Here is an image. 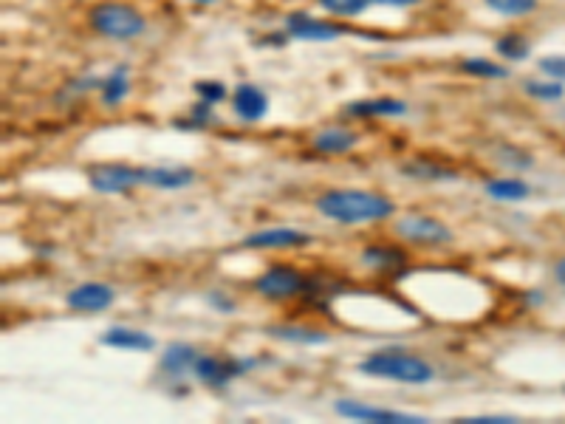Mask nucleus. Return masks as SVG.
I'll return each instance as SVG.
<instances>
[{
    "mask_svg": "<svg viewBox=\"0 0 565 424\" xmlns=\"http://www.w3.org/2000/svg\"><path fill=\"white\" fill-rule=\"evenodd\" d=\"M317 210L337 224H376L396 212V204L371 190H328L317 198Z\"/></svg>",
    "mask_w": 565,
    "mask_h": 424,
    "instance_id": "1",
    "label": "nucleus"
},
{
    "mask_svg": "<svg viewBox=\"0 0 565 424\" xmlns=\"http://www.w3.org/2000/svg\"><path fill=\"white\" fill-rule=\"evenodd\" d=\"M359 371L376 379L404 382V385H427L436 376V368L427 359L410 351H376L359 362Z\"/></svg>",
    "mask_w": 565,
    "mask_h": 424,
    "instance_id": "2",
    "label": "nucleus"
},
{
    "mask_svg": "<svg viewBox=\"0 0 565 424\" xmlns=\"http://www.w3.org/2000/svg\"><path fill=\"white\" fill-rule=\"evenodd\" d=\"M91 26L111 40H133L145 32V17L125 3H99L91 9Z\"/></svg>",
    "mask_w": 565,
    "mask_h": 424,
    "instance_id": "3",
    "label": "nucleus"
},
{
    "mask_svg": "<svg viewBox=\"0 0 565 424\" xmlns=\"http://www.w3.org/2000/svg\"><path fill=\"white\" fill-rule=\"evenodd\" d=\"M393 229H396L399 238L416 246H441L450 244L452 238H455L452 229L444 221L433 218V215H404V218L396 221Z\"/></svg>",
    "mask_w": 565,
    "mask_h": 424,
    "instance_id": "4",
    "label": "nucleus"
},
{
    "mask_svg": "<svg viewBox=\"0 0 565 424\" xmlns=\"http://www.w3.org/2000/svg\"><path fill=\"white\" fill-rule=\"evenodd\" d=\"M249 368H255V359L235 357H198L193 365L195 379H201L210 388H224L232 379L243 376Z\"/></svg>",
    "mask_w": 565,
    "mask_h": 424,
    "instance_id": "5",
    "label": "nucleus"
},
{
    "mask_svg": "<svg viewBox=\"0 0 565 424\" xmlns=\"http://www.w3.org/2000/svg\"><path fill=\"white\" fill-rule=\"evenodd\" d=\"M88 181L97 193H128L133 187L145 184V167L130 164H102L88 173Z\"/></svg>",
    "mask_w": 565,
    "mask_h": 424,
    "instance_id": "6",
    "label": "nucleus"
},
{
    "mask_svg": "<svg viewBox=\"0 0 565 424\" xmlns=\"http://www.w3.org/2000/svg\"><path fill=\"white\" fill-rule=\"evenodd\" d=\"M306 278L297 272V269H291V266H272L269 272H263L255 283V289H258L263 297H269V300H289V297H297V294L306 292Z\"/></svg>",
    "mask_w": 565,
    "mask_h": 424,
    "instance_id": "7",
    "label": "nucleus"
},
{
    "mask_svg": "<svg viewBox=\"0 0 565 424\" xmlns=\"http://www.w3.org/2000/svg\"><path fill=\"white\" fill-rule=\"evenodd\" d=\"M337 413L351 419V422H373V424H424V416H413V413H402V410H385V408H371V405H362V402H348V399H339Z\"/></svg>",
    "mask_w": 565,
    "mask_h": 424,
    "instance_id": "8",
    "label": "nucleus"
},
{
    "mask_svg": "<svg viewBox=\"0 0 565 424\" xmlns=\"http://www.w3.org/2000/svg\"><path fill=\"white\" fill-rule=\"evenodd\" d=\"M116 300V292H113L108 283H82L77 289H71L65 303L68 309L74 311H85V314H97V311H105Z\"/></svg>",
    "mask_w": 565,
    "mask_h": 424,
    "instance_id": "9",
    "label": "nucleus"
},
{
    "mask_svg": "<svg viewBox=\"0 0 565 424\" xmlns=\"http://www.w3.org/2000/svg\"><path fill=\"white\" fill-rule=\"evenodd\" d=\"M311 238L306 232L291 227H272V229H260V232H252L243 238V246L249 249H294V246H306Z\"/></svg>",
    "mask_w": 565,
    "mask_h": 424,
    "instance_id": "10",
    "label": "nucleus"
},
{
    "mask_svg": "<svg viewBox=\"0 0 565 424\" xmlns=\"http://www.w3.org/2000/svg\"><path fill=\"white\" fill-rule=\"evenodd\" d=\"M291 37L297 40H311V43H325V40H337L339 34H345L342 26H334V23H325V20H314V17L303 15V12H294L286 20Z\"/></svg>",
    "mask_w": 565,
    "mask_h": 424,
    "instance_id": "11",
    "label": "nucleus"
},
{
    "mask_svg": "<svg viewBox=\"0 0 565 424\" xmlns=\"http://www.w3.org/2000/svg\"><path fill=\"white\" fill-rule=\"evenodd\" d=\"M232 108H235V114L241 116L243 122H258L269 111V97L260 91L258 85L243 82V85H238L235 97H232Z\"/></svg>",
    "mask_w": 565,
    "mask_h": 424,
    "instance_id": "12",
    "label": "nucleus"
},
{
    "mask_svg": "<svg viewBox=\"0 0 565 424\" xmlns=\"http://www.w3.org/2000/svg\"><path fill=\"white\" fill-rule=\"evenodd\" d=\"M99 343L111 345V348H125V351H153V348H156V340H153L150 334L122 326L108 328Z\"/></svg>",
    "mask_w": 565,
    "mask_h": 424,
    "instance_id": "13",
    "label": "nucleus"
},
{
    "mask_svg": "<svg viewBox=\"0 0 565 424\" xmlns=\"http://www.w3.org/2000/svg\"><path fill=\"white\" fill-rule=\"evenodd\" d=\"M195 173L190 167H145V184L159 190H181L193 184Z\"/></svg>",
    "mask_w": 565,
    "mask_h": 424,
    "instance_id": "14",
    "label": "nucleus"
},
{
    "mask_svg": "<svg viewBox=\"0 0 565 424\" xmlns=\"http://www.w3.org/2000/svg\"><path fill=\"white\" fill-rule=\"evenodd\" d=\"M356 142H359V136L345 131V128H323V131L314 136L311 145H314L317 153H325V156H342L351 147H356Z\"/></svg>",
    "mask_w": 565,
    "mask_h": 424,
    "instance_id": "15",
    "label": "nucleus"
},
{
    "mask_svg": "<svg viewBox=\"0 0 565 424\" xmlns=\"http://www.w3.org/2000/svg\"><path fill=\"white\" fill-rule=\"evenodd\" d=\"M348 116H402L407 114V105L399 102V99H359V102H351L345 108Z\"/></svg>",
    "mask_w": 565,
    "mask_h": 424,
    "instance_id": "16",
    "label": "nucleus"
},
{
    "mask_svg": "<svg viewBox=\"0 0 565 424\" xmlns=\"http://www.w3.org/2000/svg\"><path fill=\"white\" fill-rule=\"evenodd\" d=\"M402 176L416 181H455L458 173L444 167V164L427 162V159H410V162L402 164Z\"/></svg>",
    "mask_w": 565,
    "mask_h": 424,
    "instance_id": "17",
    "label": "nucleus"
},
{
    "mask_svg": "<svg viewBox=\"0 0 565 424\" xmlns=\"http://www.w3.org/2000/svg\"><path fill=\"white\" fill-rule=\"evenodd\" d=\"M195 359H198V351H195L193 345L173 343L162 354V371H167L170 376L187 374V371H193Z\"/></svg>",
    "mask_w": 565,
    "mask_h": 424,
    "instance_id": "18",
    "label": "nucleus"
},
{
    "mask_svg": "<svg viewBox=\"0 0 565 424\" xmlns=\"http://www.w3.org/2000/svg\"><path fill=\"white\" fill-rule=\"evenodd\" d=\"M272 337L283 340V343H294V345H323L328 343V334L317 331V328L308 326H269L266 328Z\"/></svg>",
    "mask_w": 565,
    "mask_h": 424,
    "instance_id": "19",
    "label": "nucleus"
},
{
    "mask_svg": "<svg viewBox=\"0 0 565 424\" xmlns=\"http://www.w3.org/2000/svg\"><path fill=\"white\" fill-rule=\"evenodd\" d=\"M486 196L495 201H523L532 196V187L520 179H492L486 184Z\"/></svg>",
    "mask_w": 565,
    "mask_h": 424,
    "instance_id": "20",
    "label": "nucleus"
},
{
    "mask_svg": "<svg viewBox=\"0 0 565 424\" xmlns=\"http://www.w3.org/2000/svg\"><path fill=\"white\" fill-rule=\"evenodd\" d=\"M362 263H368L373 269H396L404 263V255L396 246H368L362 252Z\"/></svg>",
    "mask_w": 565,
    "mask_h": 424,
    "instance_id": "21",
    "label": "nucleus"
},
{
    "mask_svg": "<svg viewBox=\"0 0 565 424\" xmlns=\"http://www.w3.org/2000/svg\"><path fill=\"white\" fill-rule=\"evenodd\" d=\"M128 94V68H113L111 74L102 80V102L105 105H116L119 99Z\"/></svg>",
    "mask_w": 565,
    "mask_h": 424,
    "instance_id": "22",
    "label": "nucleus"
},
{
    "mask_svg": "<svg viewBox=\"0 0 565 424\" xmlns=\"http://www.w3.org/2000/svg\"><path fill=\"white\" fill-rule=\"evenodd\" d=\"M461 71H467L472 77H486V80H503L509 77V68L498 66L492 60H484V57H469L461 63Z\"/></svg>",
    "mask_w": 565,
    "mask_h": 424,
    "instance_id": "23",
    "label": "nucleus"
},
{
    "mask_svg": "<svg viewBox=\"0 0 565 424\" xmlns=\"http://www.w3.org/2000/svg\"><path fill=\"white\" fill-rule=\"evenodd\" d=\"M523 88H526L529 97L540 99V102H557V99H563V82L557 80H529Z\"/></svg>",
    "mask_w": 565,
    "mask_h": 424,
    "instance_id": "24",
    "label": "nucleus"
},
{
    "mask_svg": "<svg viewBox=\"0 0 565 424\" xmlns=\"http://www.w3.org/2000/svg\"><path fill=\"white\" fill-rule=\"evenodd\" d=\"M486 6L503 17H523L537 9V0H486Z\"/></svg>",
    "mask_w": 565,
    "mask_h": 424,
    "instance_id": "25",
    "label": "nucleus"
},
{
    "mask_svg": "<svg viewBox=\"0 0 565 424\" xmlns=\"http://www.w3.org/2000/svg\"><path fill=\"white\" fill-rule=\"evenodd\" d=\"M317 3L323 6L325 12H331V15H339V17L362 15V12L371 6V0H317Z\"/></svg>",
    "mask_w": 565,
    "mask_h": 424,
    "instance_id": "26",
    "label": "nucleus"
},
{
    "mask_svg": "<svg viewBox=\"0 0 565 424\" xmlns=\"http://www.w3.org/2000/svg\"><path fill=\"white\" fill-rule=\"evenodd\" d=\"M498 54L506 57V60H526L529 57V43H526V37H520V34H506L498 40Z\"/></svg>",
    "mask_w": 565,
    "mask_h": 424,
    "instance_id": "27",
    "label": "nucleus"
},
{
    "mask_svg": "<svg viewBox=\"0 0 565 424\" xmlns=\"http://www.w3.org/2000/svg\"><path fill=\"white\" fill-rule=\"evenodd\" d=\"M195 94H198V99H204V102H210V105H215V102H221V99L226 97V88L224 82H212V80H201L195 82Z\"/></svg>",
    "mask_w": 565,
    "mask_h": 424,
    "instance_id": "28",
    "label": "nucleus"
},
{
    "mask_svg": "<svg viewBox=\"0 0 565 424\" xmlns=\"http://www.w3.org/2000/svg\"><path fill=\"white\" fill-rule=\"evenodd\" d=\"M537 68H540V71H543L546 77H551V80L565 82V54L543 57V60L537 63Z\"/></svg>",
    "mask_w": 565,
    "mask_h": 424,
    "instance_id": "29",
    "label": "nucleus"
},
{
    "mask_svg": "<svg viewBox=\"0 0 565 424\" xmlns=\"http://www.w3.org/2000/svg\"><path fill=\"white\" fill-rule=\"evenodd\" d=\"M512 416H472L467 419V424H512Z\"/></svg>",
    "mask_w": 565,
    "mask_h": 424,
    "instance_id": "30",
    "label": "nucleus"
},
{
    "mask_svg": "<svg viewBox=\"0 0 565 424\" xmlns=\"http://www.w3.org/2000/svg\"><path fill=\"white\" fill-rule=\"evenodd\" d=\"M210 303H212V306H221V311L235 309V303H232V300H226L224 294H210Z\"/></svg>",
    "mask_w": 565,
    "mask_h": 424,
    "instance_id": "31",
    "label": "nucleus"
},
{
    "mask_svg": "<svg viewBox=\"0 0 565 424\" xmlns=\"http://www.w3.org/2000/svg\"><path fill=\"white\" fill-rule=\"evenodd\" d=\"M376 6H396V9H404V6H416L419 0H371Z\"/></svg>",
    "mask_w": 565,
    "mask_h": 424,
    "instance_id": "32",
    "label": "nucleus"
},
{
    "mask_svg": "<svg viewBox=\"0 0 565 424\" xmlns=\"http://www.w3.org/2000/svg\"><path fill=\"white\" fill-rule=\"evenodd\" d=\"M554 278L560 280V286H565V258L554 266Z\"/></svg>",
    "mask_w": 565,
    "mask_h": 424,
    "instance_id": "33",
    "label": "nucleus"
},
{
    "mask_svg": "<svg viewBox=\"0 0 565 424\" xmlns=\"http://www.w3.org/2000/svg\"><path fill=\"white\" fill-rule=\"evenodd\" d=\"M195 3H210V0H195Z\"/></svg>",
    "mask_w": 565,
    "mask_h": 424,
    "instance_id": "34",
    "label": "nucleus"
}]
</instances>
